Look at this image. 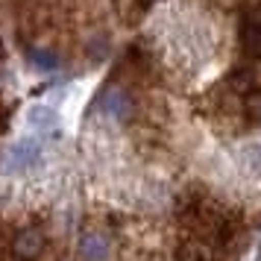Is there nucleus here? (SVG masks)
<instances>
[{
	"label": "nucleus",
	"mask_w": 261,
	"mask_h": 261,
	"mask_svg": "<svg viewBox=\"0 0 261 261\" xmlns=\"http://www.w3.org/2000/svg\"><path fill=\"white\" fill-rule=\"evenodd\" d=\"M41 247H44V238H41V232H36V229H27V232H21V235H18V241H15V255H18L21 261H33V258H38Z\"/></svg>",
	"instance_id": "f257e3e1"
},
{
	"label": "nucleus",
	"mask_w": 261,
	"mask_h": 261,
	"mask_svg": "<svg viewBox=\"0 0 261 261\" xmlns=\"http://www.w3.org/2000/svg\"><path fill=\"white\" fill-rule=\"evenodd\" d=\"M241 38H244L247 50H252L255 56H261V9L258 12H252L247 21H244V27H241Z\"/></svg>",
	"instance_id": "f03ea898"
},
{
	"label": "nucleus",
	"mask_w": 261,
	"mask_h": 261,
	"mask_svg": "<svg viewBox=\"0 0 261 261\" xmlns=\"http://www.w3.org/2000/svg\"><path fill=\"white\" fill-rule=\"evenodd\" d=\"M33 159H36V144L33 141H21V144H15L12 150H9L6 165L9 167H21V165H30Z\"/></svg>",
	"instance_id": "7ed1b4c3"
},
{
	"label": "nucleus",
	"mask_w": 261,
	"mask_h": 261,
	"mask_svg": "<svg viewBox=\"0 0 261 261\" xmlns=\"http://www.w3.org/2000/svg\"><path fill=\"white\" fill-rule=\"evenodd\" d=\"M83 255L88 261H106L109 255V244L103 241V238H97V235H88L83 241Z\"/></svg>",
	"instance_id": "20e7f679"
},
{
	"label": "nucleus",
	"mask_w": 261,
	"mask_h": 261,
	"mask_svg": "<svg viewBox=\"0 0 261 261\" xmlns=\"http://www.w3.org/2000/svg\"><path fill=\"white\" fill-rule=\"evenodd\" d=\"M33 62H36L38 68H56V56H50V53H33Z\"/></svg>",
	"instance_id": "39448f33"
}]
</instances>
